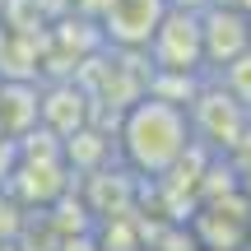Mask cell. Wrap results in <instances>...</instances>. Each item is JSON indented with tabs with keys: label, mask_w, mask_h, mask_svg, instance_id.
I'll list each match as a JSON object with an SVG mask.
<instances>
[{
	"label": "cell",
	"mask_w": 251,
	"mask_h": 251,
	"mask_svg": "<svg viewBox=\"0 0 251 251\" xmlns=\"http://www.w3.org/2000/svg\"><path fill=\"white\" fill-rule=\"evenodd\" d=\"M186 117H191V135H196V144H200V149H209V153H228L251 130V112L219 79L214 84H200V89L191 93Z\"/></svg>",
	"instance_id": "7a4b0ae2"
},
{
	"label": "cell",
	"mask_w": 251,
	"mask_h": 251,
	"mask_svg": "<svg viewBox=\"0 0 251 251\" xmlns=\"http://www.w3.org/2000/svg\"><path fill=\"white\" fill-rule=\"evenodd\" d=\"M61 153L75 163V168H93V163H102V158H107V140H102L98 130H89V126H79L75 135H65Z\"/></svg>",
	"instance_id": "8992f818"
},
{
	"label": "cell",
	"mask_w": 251,
	"mask_h": 251,
	"mask_svg": "<svg viewBox=\"0 0 251 251\" xmlns=\"http://www.w3.org/2000/svg\"><path fill=\"white\" fill-rule=\"evenodd\" d=\"M121 158L130 163V172L163 181L181 158L191 153L196 135H191V117L181 102H168L158 93H144L121 112Z\"/></svg>",
	"instance_id": "6da1fadb"
},
{
	"label": "cell",
	"mask_w": 251,
	"mask_h": 251,
	"mask_svg": "<svg viewBox=\"0 0 251 251\" xmlns=\"http://www.w3.org/2000/svg\"><path fill=\"white\" fill-rule=\"evenodd\" d=\"M200 42H205V75L224 70L228 61L251 51V14L233 0L205 5L200 9Z\"/></svg>",
	"instance_id": "277c9868"
},
{
	"label": "cell",
	"mask_w": 251,
	"mask_h": 251,
	"mask_svg": "<svg viewBox=\"0 0 251 251\" xmlns=\"http://www.w3.org/2000/svg\"><path fill=\"white\" fill-rule=\"evenodd\" d=\"M168 5H177V9H205V5H214V0H168Z\"/></svg>",
	"instance_id": "ba28073f"
},
{
	"label": "cell",
	"mask_w": 251,
	"mask_h": 251,
	"mask_svg": "<svg viewBox=\"0 0 251 251\" xmlns=\"http://www.w3.org/2000/svg\"><path fill=\"white\" fill-rule=\"evenodd\" d=\"M168 14V0H102V42L126 47V51H144V42L153 37L158 19Z\"/></svg>",
	"instance_id": "5b68a950"
},
{
	"label": "cell",
	"mask_w": 251,
	"mask_h": 251,
	"mask_svg": "<svg viewBox=\"0 0 251 251\" xmlns=\"http://www.w3.org/2000/svg\"><path fill=\"white\" fill-rule=\"evenodd\" d=\"M214 75H219V84H224V89L251 112V51H242L237 61H228L224 70H214Z\"/></svg>",
	"instance_id": "52a82bcc"
},
{
	"label": "cell",
	"mask_w": 251,
	"mask_h": 251,
	"mask_svg": "<svg viewBox=\"0 0 251 251\" xmlns=\"http://www.w3.org/2000/svg\"><path fill=\"white\" fill-rule=\"evenodd\" d=\"M149 70L158 75H205V42H200V9H177L158 19L153 37L144 42Z\"/></svg>",
	"instance_id": "3957f363"
}]
</instances>
